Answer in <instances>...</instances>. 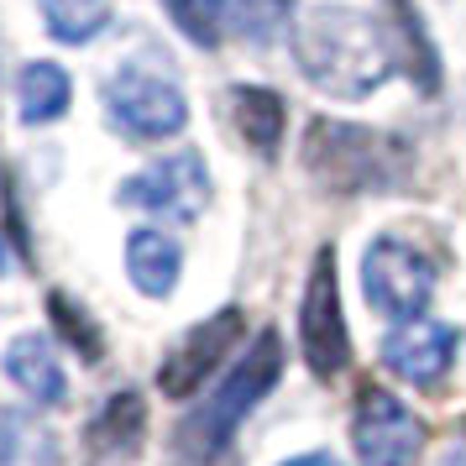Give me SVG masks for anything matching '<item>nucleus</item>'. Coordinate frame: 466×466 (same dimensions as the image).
Instances as JSON below:
<instances>
[{
    "label": "nucleus",
    "instance_id": "nucleus-1",
    "mask_svg": "<svg viewBox=\"0 0 466 466\" xmlns=\"http://www.w3.org/2000/svg\"><path fill=\"white\" fill-rule=\"evenodd\" d=\"M294 58L304 79L336 100H361L393 74V43L372 16L340 0L304 5L294 22Z\"/></svg>",
    "mask_w": 466,
    "mask_h": 466
},
{
    "label": "nucleus",
    "instance_id": "nucleus-2",
    "mask_svg": "<svg viewBox=\"0 0 466 466\" xmlns=\"http://www.w3.org/2000/svg\"><path fill=\"white\" fill-rule=\"evenodd\" d=\"M278 372H283V336H278V330H262V336L247 346V357L236 361L231 378L220 382L210 399L184 420V430H178V456L189 466H226L236 424L273 393Z\"/></svg>",
    "mask_w": 466,
    "mask_h": 466
},
{
    "label": "nucleus",
    "instance_id": "nucleus-3",
    "mask_svg": "<svg viewBox=\"0 0 466 466\" xmlns=\"http://www.w3.org/2000/svg\"><path fill=\"white\" fill-rule=\"evenodd\" d=\"M304 168L336 194H382L409 168V147L367 127L315 121L304 137Z\"/></svg>",
    "mask_w": 466,
    "mask_h": 466
},
{
    "label": "nucleus",
    "instance_id": "nucleus-4",
    "mask_svg": "<svg viewBox=\"0 0 466 466\" xmlns=\"http://www.w3.org/2000/svg\"><path fill=\"white\" fill-rule=\"evenodd\" d=\"M299 346L315 378H336L351 361V336H346V315H340V289H336V252L325 247L309 268L304 283V304H299Z\"/></svg>",
    "mask_w": 466,
    "mask_h": 466
},
{
    "label": "nucleus",
    "instance_id": "nucleus-5",
    "mask_svg": "<svg viewBox=\"0 0 466 466\" xmlns=\"http://www.w3.org/2000/svg\"><path fill=\"white\" fill-rule=\"evenodd\" d=\"M361 289H367V304H372L378 315L414 319L424 304H430L435 268H430L409 241L382 236V241H372L367 257H361Z\"/></svg>",
    "mask_w": 466,
    "mask_h": 466
},
{
    "label": "nucleus",
    "instance_id": "nucleus-6",
    "mask_svg": "<svg viewBox=\"0 0 466 466\" xmlns=\"http://www.w3.org/2000/svg\"><path fill=\"white\" fill-rule=\"evenodd\" d=\"M351 441H357L361 466H414L424 445V420L409 414L388 388H361Z\"/></svg>",
    "mask_w": 466,
    "mask_h": 466
},
{
    "label": "nucleus",
    "instance_id": "nucleus-7",
    "mask_svg": "<svg viewBox=\"0 0 466 466\" xmlns=\"http://www.w3.org/2000/svg\"><path fill=\"white\" fill-rule=\"evenodd\" d=\"M106 106L142 142L173 137V131H184V121H189V106H184L178 85L163 79V74H147V68H121L106 89Z\"/></svg>",
    "mask_w": 466,
    "mask_h": 466
},
{
    "label": "nucleus",
    "instance_id": "nucleus-8",
    "mask_svg": "<svg viewBox=\"0 0 466 466\" xmlns=\"http://www.w3.org/2000/svg\"><path fill=\"white\" fill-rule=\"evenodd\" d=\"M121 205H142V210H163V215H178V220H194L210 199V178H205V157L199 152H178L157 168H142L137 178L121 184L116 194Z\"/></svg>",
    "mask_w": 466,
    "mask_h": 466
},
{
    "label": "nucleus",
    "instance_id": "nucleus-9",
    "mask_svg": "<svg viewBox=\"0 0 466 466\" xmlns=\"http://www.w3.org/2000/svg\"><path fill=\"white\" fill-rule=\"evenodd\" d=\"M236 336H241V309H220V315H210L205 325H194L189 336L163 357L157 388H163L168 399H189L194 388L220 367V357L236 346Z\"/></svg>",
    "mask_w": 466,
    "mask_h": 466
},
{
    "label": "nucleus",
    "instance_id": "nucleus-10",
    "mask_svg": "<svg viewBox=\"0 0 466 466\" xmlns=\"http://www.w3.org/2000/svg\"><path fill=\"white\" fill-rule=\"evenodd\" d=\"M451 357H456V330H445L435 319H409L382 340L388 372H399L403 382H424V388L451 372Z\"/></svg>",
    "mask_w": 466,
    "mask_h": 466
},
{
    "label": "nucleus",
    "instance_id": "nucleus-11",
    "mask_svg": "<svg viewBox=\"0 0 466 466\" xmlns=\"http://www.w3.org/2000/svg\"><path fill=\"white\" fill-rule=\"evenodd\" d=\"M127 273H131V283H137L147 299H163V294L178 289L184 252H178V241L163 236V231H131V241H127Z\"/></svg>",
    "mask_w": 466,
    "mask_h": 466
},
{
    "label": "nucleus",
    "instance_id": "nucleus-12",
    "mask_svg": "<svg viewBox=\"0 0 466 466\" xmlns=\"http://www.w3.org/2000/svg\"><path fill=\"white\" fill-rule=\"evenodd\" d=\"M5 372H11V382H22L26 399H37V403H58L68 393L64 367H58V357H53V346H47L43 336L11 340V346H5Z\"/></svg>",
    "mask_w": 466,
    "mask_h": 466
},
{
    "label": "nucleus",
    "instance_id": "nucleus-13",
    "mask_svg": "<svg viewBox=\"0 0 466 466\" xmlns=\"http://www.w3.org/2000/svg\"><path fill=\"white\" fill-rule=\"evenodd\" d=\"M231 110H236V127H241V137H247L262 157H273L278 142H283V121H289V110H283V100H278V89L241 85L231 95Z\"/></svg>",
    "mask_w": 466,
    "mask_h": 466
},
{
    "label": "nucleus",
    "instance_id": "nucleus-14",
    "mask_svg": "<svg viewBox=\"0 0 466 466\" xmlns=\"http://www.w3.org/2000/svg\"><path fill=\"white\" fill-rule=\"evenodd\" d=\"M388 22H393V37L403 43V68L409 79L424 89V95H441V58L430 47V32H424L420 11L409 0H388Z\"/></svg>",
    "mask_w": 466,
    "mask_h": 466
},
{
    "label": "nucleus",
    "instance_id": "nucleus-15",
    "mask_svg": "<svg viewBox=\"0 0 466 466\" xmlns=\"http://www.w3.org/2000/svg\"><path fill=\"white\" fill-rule=\"evenodd\" d=\"M16 100H22L26 127H47L68 110V74L58 64H26L16 79Z\"/></svg>",
    "mask_w": 466,
    "mask_h": 466
},
{
    "label": "nucleus",
    "instance_id": "nucleus-16",
    "mask_svg": "<svg viewBox=\"0 0 466 466\" xmlns=\"http://www.w3.org/2000/svg\"><path fill=\"white\" fill-rule=\"evenodd\" d=\"M37 5L58 43H89L110 22V0H37Z\"/></svg>",
    "mask_w": 466,
    "mask_h": 466
},
{
    "label": "nucleus",
    "instance_id": "nucleus-17",
    "mask_svg": "<svg viewBox=\"0 0 466 466\" xmlns=\"http://www.w3.org/2000/svg\"><path fill=\"white\" fill-rule=\"evenodd\" d=\"M47 461H53L47 435H37L22 414L0 409V466H47Z\"/></svg>",
    "mask_w": 466,
    "mask_h": 466
},
{
    "label": "nucleus",
    "instance_id": "nucleus-18",
    "mask_svg": "<svg viewBox=\"0 0 466 466\" xmlns=\"http://www.w3.org/2000/svg\"><path fill=\"white\" fill-rule=\"evenodd\" d=\"M168 16L178 22V32L199 47H215L226 32V0H163Z\"/></svg>",
    "mask_w": 466,
    "mask_h": 466
},
{
    "label": "nucleus",
    "instance_id": "nucleus-19",
    "mask_svg": "<svg viewBox=\"0 0 466 466\" xmlns=\"http://www.w3.org/2000/svg\"><path fill=\"white\" fill-rule=\"evenodd\" d=\"M137 435H142V399L137 393H116L100 409V420H95V445L121 451V445H137Z\"/></svg>",
    "mask_w": 466,
    "mask_h": 466
},
{
    "label": "nucleus",
    "instance_id": "nucleus-20",
    "mask_svg": "<svg viewBox=\"0 0 466 466\" xmlns=\"http://www.w3.org/2000/svg\"><path fill=\"white\" fill-rule=\"evenodd\" d=\"M47 315H53V325L64 330V340L79 351L85 361H100V330H95V319L85 315V309H74V299L68 294H47Z\"/></svg>",
    "mask_w": 466,
    "mask_h": 466
},
{
    "label": "nucleus",
    "instance_id": "nucleus-21",
    "mask_svg": "<svg viewBox=\"0 0 466 466\" xmlns=\"http://www.w3.org/2000/svg\"><path fill=\"white\" fill-rule=\"evenodd\" d=\"M289 16V0H241V26L252 37H273Z\"/></svg>",
    "mask_w": 466,
    "mask_h": 466
},
{
    "label": "nucleus",
    "instance_id": "nucleus-22",
    "mask_svg": "<svg viewBox=\"0 0 466 466\" xmlns=\"http://www.w3.org/2000/svg\"><path fill=\"white\" fill-rule=\"evenodd\" d=\"M435 466H466V424L451 435V445L441 451V461H435Z\"/></svg>",
    "mask_w": 466,
    "mask_h": 466
},
{
    "label": "nucleus",
    "instance_id": "nucleus-23",
    "mask_svg": "<svg viewBox=\"0 0 466 466\" xmlns=\"http://www.w3.org/2000/svg\"><path fill=\"white\" fill-rule=\"evenodd\" d=\"M283 466H340V461H336V456H319V451H315V456H294V461H283Z\"/></svg>",
    "mask_w": 466,
    "mask_h": 466
},
{
    "label": "nucleus",
    "instance_id": "nucleus-24",
    "mask_svg": "<svg viewBox=\"0 0 466 466\" xmlns=\"http://www.w3.org/2000/svg\"><path fill=\"white\" fill-rule=\"evenodd\" d=\"M0 273H5V247H0Z\"/></svg>",
    "mask_w": 466,
    "mask_h": 466
}]
</instances>
